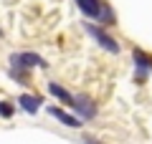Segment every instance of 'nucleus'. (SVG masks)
<instances>
[{"label":"nucleus","mask_w":152,"mask_h":144,"mask_svg":"<svg viewBox=\"0 0 152 144\" xmlns=\"http://www.w3.org/2000/svg\"><path fill=\"white\" fill-rule=\"evenodd\" d=\"M84 28H86V33H89V36H91L94 41H96L99 46L104 48V51H109V53H114V56L122 51L119 43H117V41H114V38L107 33V28H104V25H99V23H91V20H89V23L84 20Z\"/></svg>","instance_id":"nucleus-1"},{"label":"nucleus","mask_w":152,"mask_h":144,"mask_svg":"<svg viewBox=\"0 0 152 144\" xmlns=\"http://www.w3.org/2000/svg\"><path fill=\"white\" fill-rule=\"evenodd\" d=\"M10 66L13 68H26V71H31V68H48V63H46L38 53H33V51L13 53L10 56Z\"/></svg>","instance_id":"nucleus-2"},{"label":"nucleus","mask_w":152,"mask_h":144,"mask_svg":"<svg viewBox=\"0 0 152 144\" xmlns=\"http://www.w3.org/2000/svg\"><path fill=\"white\" fill-rule=\"evenodd\" d=\"M74 111H76V116L81 119H94L99 114V106H96V101H94L91 96H86V94H76L74 96Z\"/></svg>","instance_id":"nucleus-3"},{"label":"nucleus","mask_w":152,"mask_h":144,"mask_svg":"<svg viewBox=\"0 0 152 144\" xmlns=\"http://www.w3.org/2000/svg\"><path fill=\"white\" fill-rule=\"evenodd\" d=\"M76 5H79V10H81V15L86 18V20L99 23V15H102L104 0H76Z\"/></svg>","instance_id":"nucleus-4"},{"label":"nucleus","mask_w":152,"mask_h":144,"mask_svg":"<svg viewBox=\"0 0 152 144\" xmlns=\"http://www.w3.org/2000/svg\"><path fill=\"white\" fill-rule=\"evenodd\" d=\"M46 111H48L51 116L56 119V121L66 124V127H74V129H79V127H81V119H79V116H74V114H69L66 109H61V106H48Z\"/></svg>","instance_id":"nucleus-5"},{"label":"nucleus","mask_w":152,"mask_h":144,"mask_svg":"<svg viewBox=\"0 0 152 144\" xmlns=\"http://www.w3.org/2000/svg\"><path fill=\"white\" fill-rule=\"evenodd\" d=\"M18 106L28 114H38V109L43 106V96L38 94H20L18 96Z\"/></svg>","instance_id":"nucleus-6"},{"label":"nucleus","mask_w":152,"mask_h":144,"mask_svg":"<svg viewBox=\"0 0 152 144\" xmlns=\"http://www.w3.org/2000/svg\"><path fill=\"white\" fill-rule=\"evenodd\" d=\"M48 94L53 96V99H56L58 104H66V106H71V109H74V94H71L69 89H64L61 84L51 81V84H48Z\"/></svg>","instance_id":"nucleus-7"},{"label":"nucleus","mask_w":152,"mask_h":144,"mask_svg":"<svg viewBox=\"0 0 152 144\" xmlns=\"http://www.w3.org/2000/svg\"><path fill=\"white\" fill-rule=\"evenodd\" d=\"M132 61H134L137 68L152 71V56H150V53H145L142 48H134V51H132Z\"/></svg>","instance_id":"nucleus-8"},{"label":"nucleus","mask_w":152,"mask_h":144,"mask_svg":"<svg viewBox=\"0 0 152 144\" xmlns=\"http://www.w3.org/2000/svg\"><path fill=\"white\" fill-rule=\"evenodd\" d=\"M117 23V15H114V8L109 5L107 0H104V5H102V15H99V25H114Z\"/></svg>","instance_id":"nucleus-9"},{"label":"nucleus","mask_w":152,"mask_h":144,"mask_svg":"<svg viewBox=\"0 0 152 144\" xmlns=\"http://www.w3.org/2000/svg\"><path fill=\"white\" fill-rule=\"evenodd\" d=\"M10 76H13V81H18V84H31V73H28L26 68H10Z\"/></svg>","instance_id":"nucleus-10"},{"label":"nucleus","mask_w":152,"mask_h":144,"mask_svg":"<svg viewBox=\"0 0 152 144\" xmlns=\"http://www.w3.org/2000/svg\"><path fill=\"white\" fill-rule=\"evenodd\" d=\"M13 114H15L13 104H8V101H0V116H3V119H10Z\"/></svg>","instance_id":"nucleus-11"},{"label":"nucleus","mask_w":152,"mask_h":144,"mask_svg":"<svg viewBox=\"0 0 152 144\" xmlns=\"http://www.w3.org/2000/svg\"><path fill=\"white\" fill-rule=\"evenodd\" d=\"M147 76H150V71H145V68H137L134 71V81H137V84H145Z\"/></svg>","instance_id":"nucleus-12"}]
</instances>
